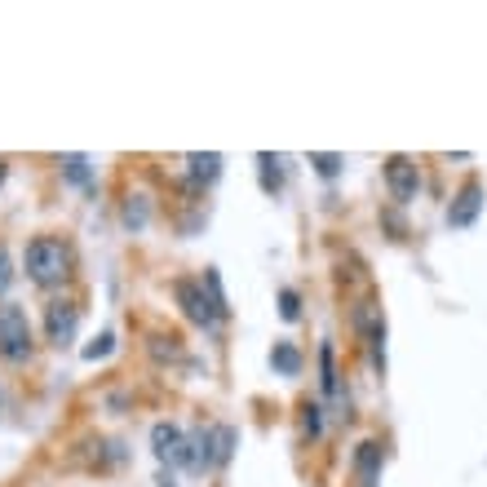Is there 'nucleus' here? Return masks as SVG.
I'll list each match as a JSON object with an SVG mask.
<instances>
[{"label":"nucleus","instance_id":"f257e3e1","mask_svg":"<svg viewBox=\"0 0 487 487\" xmlns=\"http://www.w3.org/2000/svg\"><path fill=\"white\" fill-rule=\"evenodd\" d=\"M23 266H27V279L35 288H54L71 275V248L58 235H35L23 253Z\"/></svg>","mask_w":487,"mask_h":487},{"label":"nucleus","instance_id":"f03ea898","mask_svg":"<svg viewBox=\"0 0 487 487\" xmlns=\"http://www.w3.org/2000/svg\"><path fill=\"white\" fill-rule=\"evenodd\" d=\"M0 359H9V363L32 359V319L14 302L0 306Z\"/></svg>","mask_w":487,"mask_h":487},{"label":"nucleus","instance_id":"7ed1b4c3","mask_svg":"<svg viewBox=\"0 0 487 487\" xmlns=\"http://www.w3.org/2000/svg\"><path fill=\"white\" fill-rule=\"evenodd\" d=\"M151 448H155V456L169 470H191V439L182 434V425H174V421L151 425Z\"/></svg>","mask_w":487,"mask_h":487},{"label":"nucleus","instance_id":"20e7f679","mask_svg":"<svg viewBox=\"0 0 487 487\" xmlns=\"http://www.w3.org/2000/svg\"><path fill=\"white\" fill-rule=\"evenodd\" d=\"M174 297L182 302V314H186L195 328H213V323H222V319H217V311H213L209 293H204V279H177Z\"/></svg>","mask_w":487,"mask_h":487},{"label":"nucleus","instance_id":"39448f33","mask_svg":"<svg viewBox=\"0 0 487 487\" xmlns=\"http://www.w3.org/2000/svg\"><path fill=\"white\" fill-rule=\"evenodd\" d=\"M385 186H390V195H394L399 204L417 200V191H421L417 164H412L408 155H390V160H385Z\"/></svg>","mask_w":487,"mask_h":487},{"label":"nucleus","instance_id":"423d86ee","mask_svg":"<svg viewBox=\"0 0 487 487\" xmlns=\"http://www.w3.org/2000/svg\"><path fill=\"white\" fill-rule=\"evenodd\" d=\"M75 323H80V314H75L71 302H49V306H45V337L58 350L75 342Z\"/></svg>","mask_w":487,"mask_h":487},{"label":"nucleus","instance_id":"0eeeda50","mask_svg":"<svg viewBox=\"0 0 487 487\" xmlns=\"http://www.w3.org/2000/svg\"><path fill=\"white\" fill-rule=\"evenodd\" d=\"M479 213H483V186H479V182H465V186L456 191V200L448 204V226L465 231V226H474Z\"/></svg>","mask_w":487,"mask_h":487},{"label":"nucleus","instance_id":"6e6552de","mask_svg":"<svg viewBox=\"0 0 487 487\" xmlns=\"http://www.w3.org/2000/svg\"><path fill=\"white\" fill-rule=\"evenodd\" d=\"M191 470H217V425L191 434Z\"/></svg>","mask_w":487,"mask_h":487},{"label":"nucleus","instance_id":"1a4fd4ad","mask_svg":"<svg viewBox=\"0 0 487 487\" xmlns=\"http://www.w3.org/2000/svg\"><path fill=\"white\" fill-rule=\"evenodd\" d=\"M382 461H385V456H382V443H373V439L354 448V474L363 479V487L377 483V474H382Z\"/></svg>","mask_w":487,"mask_h":487},{"label":"nucleus","instance_id":"9d476101","mask_svg":"<svg viewBox=\"0 0 487 487\" xmlns=\"http://www.w3.org/2000/svg\"><path fill=\"white\" fill-rule=\"evenodd\" d=\"M186 164H191V182L195 186H213L217 177H222V155L217 151H195V155H186Z\"/></svg>","mask_w":487,"mask_h":487},{"label":"nucleus","instance_id":"9b49d317","mask_svg":"<svg viewBox=\"0 0 487 487\" xmlns=\"http://www.w3.org/2000/svg\"><path fill=\"white\" fill-rule=\"evenodd\" d=\"M271 368L283 373V377H297V373H302V350L288 346V342H275V350H271Z\"/></svg>","mask_w":487,"mask_h":487},{"label":"nucleus","instance_id":"f8f14e48","mask_svg":"<svg viewBox=\"0 0 487 487\" xmlns=\"http://www.w3.org/2000/svg\"><path fill=\"white\" fill-rule=\"evenodd\" d=\"M204 293H209V302H213V311H217V319H226L231 314V306H226V293H222V275L217 271H204Z\"/></svg>","mask_w":487,"mask_h":487},{"label":"nucleus","instance_id":"ddd939ff","mask_svg":"<svg viewBox=\"0 0 487 487\" xmlns=\"http://www.w3.org/2000/svg\"><path fill=\"white\" fill-rule=\"evenodd\" d=\"M319 373H323V377H319L323 394H337V363H333V346H328V342L319 346Z\"/></svg>","mask_w":487,"mask_h":487},{"label":"nucleus","instance_id":"4468645a","mask_svg":"<svg viewBox=\"0 0 487 487\" xmlns=\"http://www.w3.org/2000/svg\"><path fill=\"white\" fill-rule=\"evenodd\" d=\"M58 164H63L67 182H75V186H89V160H84V155H63Z\"/></svg>","mask_w":487,"mask_h":487},{"label":"nucleus","instance_id":"2eb2a0df","mask_svg":"<svg viewBox=\"0 0 487 487\" xmlns=\"http://www.w3.org/2000/svg\"><path fill=\"white\" fill-rule=\"evenodd\" d=\"M311 164H314V174H319V177H337L346 160H342V155H333V151H314Z\"/></svg>","mask_w":487,"mask_h":487},{"label":"nucleus","instance_id":"dca6fc26","mask_svg":"<svg viewBox=\"0 0 487 487\" xmlns=\"http://www.w3.org/2000/svg\"><path fill=\"white\" fill-rule=\"evenodd\" d=\"M257 164H262V186H266V191H279V186H283V174H279V155H257Z\"/></svg>","mask_w":487,"mask_h":487},{"label":"nucleus","instance_id":"f3484780","mask_svg":"<svg viewBox=\"0 0 487 487\" xmlns=\"http://www.w3.org/2000/svg\"><path fill=\"white\" fill-rule=\"evenodd\" d=\"M279 314H283V323H297V319H302V297H297L293 288H279Z\"/></svg>","mask_w":487,"mask_h":487},{"label":"nucleus","instance_id":"a211bd4d","mask_svg":"<svg viewBox=\"0 0 487 487\" xmlns=\"http://www.w3.org/2000/svg\"><path fill=\"white\" fill-rule=\"evenodd\" d=\"M111 350H115V333H103V337H94V346H84L80 354H84V363H98Z\"/></svg>","mask_w":487,"mask_h":487},{"label":"nucleus","instance_id":"6ab92c4d","mask_svg":"<svg viewBox=\"0 0 487 487\" xmlns=\"http://www.w3.org/2000/svg\"><path fill=\"white\" fill-rule=\"evenodd\" d=\"M235 456V430L231 425H217V465H226Z\"/></svg>","mask_w":487,"mask_h":487},{"label":"nucleus","instance_id":"aec40b11","mask_svg":"<svg viewBox=\"0 0 487 487\" xmlns=\"http://www.w3.org/2000/svg\"><path fill=\"white\" fill-rule=\"evenodd\" d=\"M124 226H146V195H129V204H124Z\"/></svg>","mask_w":487,"mask_h":487},{"label":"nucleus","instance_id":"412c9836","mask_svg":"<svg viewBox=\"0 0 487 487\" xmlns=\"http://www.w3.org/2000/svg\"><path fill=\"white\" fill-rule=\"evenodd\" d=\"M319 412H323L319 403H306V408H302V430H306L311 439H319V430H323V417H319Z\"/></svg>","mask_w":487,"mask_h":487},{"label":"nucleus","instance_id":"4be33fe9","mask_svg":"<svg viewBox=\"0 0 487 487\" xmlns=\"http://www.w3.org/2000/svg\"><path fill=\"white\" fill-rule=\"evenodd\" d=\"M9 283H14V262H9V253L0 248V293H5Z\"/></svg>","mask_w":487,"mask_h":487}]
</instances>
